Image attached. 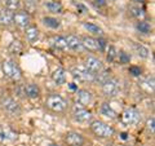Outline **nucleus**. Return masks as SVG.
Listing matches in <instances>:
<instances>
[{
	"instance_id": "9",
	"label": "nucleus",
	"mask_w": 155,
	"mask_h": 146,
	"mask_svg": "<svg viewBox=\"0 0 155 146\" xmlns=\"http://www.w3.org/2000/svg\"><path fill=\"white\" fill-rule=\"evenodd\" d=\"M84 67L89 72H92L93 75H96V74H98V72L102 70V62H101L98 58H96V57H88L85 60Z\"/></svg>"
},
{
	"instance_id": "14",
	"label": "nucleus",
	"mask_w": 155,
	"mask_h": 146,
	"mask_svg": "<svg viewBox=\"0 0 155 146\" xmlns=\"http://www.w3.org/2000/svg\"><path fill=\"white\" fill-rule=\"evenodd\" d=\"M23 92H25V95L28 98H38V97L40 96V88H39V85L35 84V83L27 84L25 88H23Z\"/></svg>"
},
{
	"instance_id": "34",
	"label": "nucleus",
	"mask_w": 155,
	"mask_h": 146,
	"mask_svg": "<svg viewBox=\"0 0 155 146\" xmlns=\"http://www.w3.org/2000/svg\"><path fill=\"white\" fill-rule=\"evenodd\" d=\"M154 124H155L154 118H150L147 120V123H146V127H147V129L150 131V133H151V134H154Z\"/></svg>"
},
{
	"instance_id": "22",
	"label": "nucleus",
	"mask_w": 155,
	"mask_h": 146,
	"mask_svg": "<svg viewBox=\"0 0 155 146\" xmlns=\"http://www.w3.org/2000/svg\"><path fill=\"white\" fill-rule=\"evenodd\" d=\"M3 4H4V9H8L11 12L18 11L19 7H21L19 0H3Z\"/></svg>"
},
{
	"instance_id": "8",
	"label": "nucleus",
	"mask_w": 155,
	"mask_h": 146,
	"mask_svg": "<svg viewBox=\"0 0 155 146\" xmlns=\"http://www.w3.org/2000/svg\"><path fill=\"white\" fill-rule=\"evenodd\" d=\"M74 119L79 123H88L92 119V114L91 111L84 109L83 106H75L74 108Z\"/></svg>"
},
{
	"instance_id": "2",
	"label": "nucleus",
	"mask_w": 155,
	"mask_h": 146,
	"mask_svg": "<svg viewBox=\"0 0 155 146\" xmlns=\"http://www.w3.org/2000/svg\"><path fill=\"white\" fill-rule=\"evenodd\" d=\"M91 131L100 138H109L114 134V128L111 127V125L106 124L105 121H101V120L92 121Z\"/></svg>"
},
{
	"instance_id": "32",
	"label": "nucleus",
	"mask_w": 155,
	"mask_h": 146,
	"mask_svg": "<svg viewBox=\"0 0 155 146\" xmlns=\"http://www.w3.org/2000/svg\"><path fill=\"white\" fill-rule=\"evenodd\" d=\"M96 40H97V45H98V51L105 52L106 47H107V41H106L105 39H102V38H98V39H96Z\"/></svg>"
},
{
	"instance_id": "11",
	"label": "nucleus",
	"mask_w": 155,
	"mask_h": 146,
	"mask_svg": "<svg viewBox=\"0 0 155 146\" xmlns=\"http://www.w3.org/2000/svg\"><path fill=\"white\" fill-rule=\"evenodd\" d=\"M65 142L69 146H83L85 144V140L80 133L69 132L65 136Z\"/></svg>"
},
{
	"instance_id": "6",
	"label": "nucleus",
	"mask_w": 155,
	"mask_h": 146,
	"mask_svg": "<svg viewBox=\"0 0 155 146\" xmlns=\"http://www.w3.org/2000/svg\"><path fill=\"white\" fill-rule=\"evenodd\" d=\"M71 74L74 76V79L78 81H91V80H93V78H94V75L92 74V72H89L84 66L74 67Z\"/></svg>"
},
{
	"instance_id": "23",
	"label": "nucleus",
	"mask_w": 155,
	"mask_h": 146,
	"mask_svg": "<svg viewBox=\"0 0 155 146\" xmlns=\"http://www.w3.org/2000/svg\"><path fill=\"white\" fill-rule=\"evenodd\" d=\"M129 13H130V16L134 17L136 19H138V21H142L143 17L146 16V13H145V11L142 8H140V7H130L129 8Z\"/></svg>"
},
{
	"instance_id": "35",
	"label": "nucleus",
	"mask_w": 155,
	"mask_h": 146,
	"mask_svg": "<svg viewBox=\"0 0 155 146\" xmlns=\"http://www.w3.org/2000/svg\"><path fill=\"white\" fill-rule=\"evenodd\" d=\"M93 4L96 7H98V8H104V7H106V0H93Z\"/></svg>"
},
{
	"instance_id": "27",
	"label": "nucleus",
	"mask_w": 155,
	"mask_h": 146,
	"mask_svg": "<svg viewBox=\"0 0 155 146\" xmlns=\"http://www.w3.org/2000/svg\"><path fill=\"white\" fill-rule=\"evenodd\" d=\"M84 28L85 30H88V32H92L94 34V35H100V34H102V28L98 27L94 23H91V22H84Z\"/></svg>"
},
{
	"instance_id": "12",
	"label": "nucleus",
	"mask_w": 155,
	"mask_h": 146,
	"mask_svg": "<svg viewBox=\"0 0 155 146\" xmlns=\"http://www.w3.org/2000/svg\"><path fill=\"white\" fill-rule=\"evenodd\" d=\"M2 106H3V109L7 111V113L9 114H18L19 113V105H18V102L14 100V98H11V97H7V98H4L2 101Z\"/></svg>"
},
{
	"instance_id": "1",
	"label": "nucleus",
	"mask_w": 155,
	"mask_h": 146,
	"mask_svg": "<svg viewBox=\"0 0 155 146\" xmlns=\"http://www.w3.org/2000/svg\"><path fill=\"white\" fill-rule=\"evenodd\" d=\"M45 106L51 111H53V113H62V111H65L67 108V101L61 95L53 93L47 97Z\"/></svg>"
},
{
	"instance_id": "24",
	"label": "nucleus",
	"mask_w": 155,
	"mask_h": 146,
	"mask_svg": "<svg viewBox=\"0 0 155 146\" xmlns=\"http://www.w3.org/2000/svg\"><path fill=\"white\" fill-rule=\"evenodd\" d=\"M101 114L105 115V116H107V118H110V119H115L116 116H118L115 111L111 109V106L109 104H106V102L101 105Z\"/></svg>"
},
{
	"instance_id": "25",
	"label": "nucleus",
	"mask_w": 155,
	"mask_h": 146,
	"mask_svg": "<svg viewBox=\"0 0 155 146\" xmlns=\"http://www.w3.org/2000/svg\"><path fill=\"white\" fill-rule=\"evenodd\" d=\"M109 79H110V72L109 71H102V70H101L98 74H96L94 78H93V80L100 85H102L104 83L107 81Z\"/></svg>"
},
{
	"instance_id": "40",
	"label": "nucleus",
	"mask_w": 155,
	"mask_h": 146,
	"mask_svg": "<svg viewBox=\"0 0 155 146\" xmlns=\"http://www.w3.org/2000/svg\"><path fill=\"white\" fill-rule=\"evenodd\" d=\"M113 2H114V0H113Z\"/></svg>"
},
{
	"instance_id": "3",
	"label": "nucleus",
	"mask_w": 155,
	"mask_h": 146,
	"mask_svg": "<svg viewBox=\"0 0 155 146\" xmlns=\"http://www.w3.org/2000/svg\"><path fill=\"white\" fill-rule=\"evenodd\" d=\"M2 69H3L4 75L11 80H19L22 78V71L19 69V66L12 60L4 61L2 65Z\"/></svg>"
},
{
	"instance_id": "38",
	"label": "nucleus",
	"mask_w": 155,
	"mask_h": 146,
	"mask_svg": "<svg viewBox=\"0 0 155 146\" xmlns=\"http://www.w3.org/2000/svg\"><path fill=\"white\" fill-rule=\"evenodd\" d=\"M132 2H134V3H143L145 0H132Z\"/></svg>"
},
{
	"instance_id": "5",
	"label": "nucleus",
	"mask_w": 155,
	"mask_h": 146,
	"mask_svg": "<svg viewBox=\"0 0 155 146\" xmlns=\"http://www.w3.org/2000/svg\"><path fill=\"white\" fill-rule=\"evenodd\" d=\"M120 91V85H119V81L114 79V78H110L107 81H105L102 84V92L105 96L107 97H115L118 96Z\"/></svg>"
},
{
	"instance_id": "33",
	"label": "nucleus",
	"mask_w": 155,
	"mask_h": 146,
	"mask_svg": "<svg viewBox=\"0 0 155 146\" xmlns=\"http://www.w3.org/2000/svg\"><path fill=\"white\" fill-rule=\"evenodd\" d=\"M141 72H142V70H141L140 66H130L129 67V74L132 76H140Z\"/></svg>"
},
{
	"instance_id": "7",
	"label": "nucleus",
	"mask_w": 155,
	"mask_h": 146,
	"mask_svg": "<svg viewBox=\"0 0 155 146\" xmlns=\"http://www.w3.org/2000/svg\"><path fill=\"white\" fill-rule=\"evenodd\" d=\"M13 23L19 28H26L30 26V14L26 11H19L13 14Z\"/></svg>"
},
{
	"instance_id": "31",
	"label": "nucleus",
	"mask_w": 155,
	"mask_h": 146,
	"mask_svg": "<svg viewBox=\"0 0 155 146\" xmlns=\"http://www.w3.org/2000/svg\"><path fill=\"white\" fill-rule=\"evenodd\" d=\"M118 56H119V62H120L122 65L129 64V61H130V56L128 55V53H125V52H120Z\"/></svg>"
},
{
	"instance_id": "19",
	"label": "nucleus",
	"mask_w": 155,
	"mask_h": 146,
	"mask_svg": "<svg viewBox=\"0 0 155 146\" xmlns=\"http://www.w3.org/2000/svg\"><path fill=\"white\" fill-rule=\"evenodd\" d=\"M45 8L52 13H62V11H64L62 4L60 2H57V0H49V2H47Z\"/></svg>"
},
{
	"instance_id": "13",
	"label": "nucleus",
	"mask_w": 155,
	"mask_h": 146,
	"mask_svg": "<svg viewBox=\"0 0 155 146\" xmlns=\"http://www.w3.org/2000/svg\"><path fill=\"white\" fill-rule=\"evenodd\" d=\"M66 43H67V48L71 51H81L83 49V44H81V39L79 36L75 35H69L66 38Z\"/></svg>"
},
{
	"instance_id": "16",
	"label": "nucleus",
	"mask_w": 155,
	"mask_h": 146,
	"mask_svg": "<svg viewBox=\"0 0 155 146\" xmlns=\"http://www.w3.org/2000/svg\"><path fill=\"white\" fill-rule=\"evenodd\" d=\"M66 71L64 69H56L52 74V79L57 85H62L66 83Z\"/></svg>"
},
{
	"instance_id": "36",
	"label": "nucleus",
	"mask_w": 155,
	"mask_h": 146,
	"mask_svg": "<svg viewBox=\"0 0 155 146\" xmlns=\"http://www.w3.org/2000/svg\"><path fill=\"white\" fill-rule=\"evenodd\" d=\"M70 89H76V87L74 85V83H71V84H70ZM78 91V89H76Z\"/></svg>"
},
{
	"instance_id": "26",
	"label": "nucleus",
	"mask_w": 155,
	"mask_h": 146,
	"mask_svg": "<svg viewBox=\"0 0 155 146\" xmlns=\"http://www.w3.org/2000/svg\"><path fill=\"white\" fill-rule=\"evenodd\" d=\"M43 23H44L47 27H51V28H57L61 25L60 19H57L54 17H44L43 18Z\"/></svg>"
},
{
	"instance_id": "15",
	"label": "nucleus",
	"mask_w": 155,
	"mask_h": 146,
	"mask_svg": "<svg viewBox=\"0 0 155 146\" xmlns=\"http://www.w3.org/2000/svg\"><path fill=\"white\" fill-rule=\"evenodd\" d=\"M13 12L8 11V9H3L0 11V25L2 26H11L13 23Z\"/></svg>"
},
{
	"instance_id": "30",
	"label": "nucleus",
	"mask_w": 155,
	"mask_h": 146,
	"mask_svg": "<svg viewBox=\"0 0 155 146\" xmlns=\"http://www.w3.org/2000/svg\"><path fill=\"white\" fill-rule=\"evenodd\" d=\"M9 51H11L13 55H16V53H17V55H19V53L22 52V44L19 41H17V40L12 41L11 45H9Z\"/></svg>"
},
{
	"instance_id": "21",
	"label": "nucleus",
	"mask_w": 155,
	"mask_h": 146,
	"mask_svg": "<svg viewBox=\"0 0 155 146\" xmlns=\"http://www.w3.org/2000/svg\"><path fill=\"white\" fill-rule=\"evenodd\" d=\"M53 47L57 48V49H60V51H65L67 49V43H66V38L65 36H56V38H53Z\"/></svg>"
},
{
	"instance_id": "17",
	"label": "nucleus",
	"mask_w": 155,
	"mask_h": 146,
	"mask_svg": "<svg viewBox=\"0 0 155 146\" xmlns=\"http://www.w3.org/2000/svg\"><path fill=\"white\" fill-rule=\"evenodd\" d=\"M25 35L28 43H35L39 39V30L36 26H27L25 28Z\"/></svg>"
},
{
	"instance_id": "10",
	"label": "nucleus",
	"mask_w": 155,
	"mask_h": 146,
	"mask_svg": "<svg viewBox=\"0 0 155 146\" xmlns=\"http://www.w3.org/2000/svg\"><path fill=\"white\" fill-rule=\"evenodd\" d=\"M75 100H76L75 104H79L80 106L85 108L87 105H89L91 102H92V100H93V96H92V93H91L89 91H87V89H79V91H76Z\"/></svg>"
},
{
	"instance_id": "39",
	"label": "nucleus",
	"mask_w": 155,
	"mask_h": 146,
	"mask_svg": "<svg viewBox=\"0 0 155 146\" xmlns=\"http://www.w3.org/2000/svg\"><path fill=\"white\" fill-rule=\"evenodd\" d=\"M49 146H58V145H56V144H52V145H49Z\"/></svg>"
},
{
	"instance_id": "28",
	"label": "nucleus",
	"mask_w": 155,
	"mask_h": 146,
	"mask_svg": "<svg viewBox=\"0 0 155 146\" xmlns=\"http://www.w3.org/2000/svg\"><path fill=\"white\" fill-rule=\"evenodd\" d=\"M134 49H136L137 55L141 57V58H147L149 55H150L149 48H146V47L142 45V44H134Z\"/></svg>"
},
{
	"instance_id": "18",
	"label": "nucleus",
	"mask_w": 155,
	"mask_h": 146,
	"mask_svg": "<svg viewBox=\"0 0 155 146\" xmlns=\"http://www.w3.org/2000/svg\"><path fill=\"white\" fill-rule=\"evenodd\" d=\"M81 44H83V48H85V49H88V51H92V52L98 51L97 40L92 36H84L83 39H81Z\"/></svg>"
},
{
	"instance_id": "20",
	"label": "nucleus",
	"mask_w": 155,
	"mask_h": 146,
	"mask_svg": "<svg viewBox=\"0 0 155 146\" xmlns=\"http://www.w3.org/2000/svg\"><path fill=\"white\" fill-rule=\"evenodd\" d=\"M136 28H137V31L140 32V34H143V35H147V34H151V31H153V27H151V25H150L149 22H146V21H138L137 22V25H136Z\"/></svg>"
},
{
	"instance_id": "29",
	"label": "nucleus",
	"mask_w": 155,
	"mask_h": 146,
	"mask_svg": "<svg viewBox=\"0 0 155 146\" xmlns=\"http://www.w3.org/2000/svg\"><path fill=\"white\" fill-rule=\"evenodd\" d=\"M116 57H118V51H116V48L114 45H110L109 51H107V56H106V60H107V62H114Z\"/></svg>"
},
{
	"instance_id": "37",
	"label": "nucleus",
	"mask_w": 155,
	"mask_h": 146,
	"mask_svg": "<svg viewBox=\"0 0 155 146\" xmlns=\"http://www.w3.org/2000/svg\"><path fill=\"white\" fill-rule=\"evenodd\" d=\"M122 138L123 140H127V133H122Z\"/></svg>"
},
{
	"instance_id": "4",
	"label": "nucleus",
	"mask_w": 155,
	"mask_h": 146,
	"mask_svg": "<svg viewBox=\"0 0 155 146\" xmlns=\"http://www.w3.org/2000/svg\"><path fill=\"white\" fill-rule=\"evenodd\" d=\"M140 119H141V114L134 108H128L122 113V121L127 125H133L137 124Z\"/></svg>"
}]
</instances>
